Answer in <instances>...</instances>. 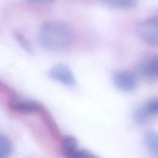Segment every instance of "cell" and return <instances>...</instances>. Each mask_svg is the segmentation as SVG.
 I'll use <instances>...</instances> for the list:
<instances>
[{
	"instance_id": "cell-15",
	"label": "cell",
	"mask_w": 158,
	"mask_h": 158,
	"mask_svg": "<svg viewBox=\"0 0 158 158\" xmlns=\"http://www.w3.org/2000/svg\"><path fill=\"white\" fill-rule=\"evenodd\" d=\"M28 2L32 3H51L53 2L54 0H26Z\"/></svg>"
},
{
	"instance_id": "cell-2",
	"label": "cell",
	"mask_w": 158,
	"mask_h": 158,
	"mask_svg": "<svg viewBox=\"0 0 158 158\" xmlns=\"http://www.w3.org/2000/svg\"><path fill=\"white\" fill-rule=\"evenodd\" d=\"M137 31L139 37L147 44L153 46H157V17H152L141 22L137 27Z\"/></svg>"
},
{
	"instance_id": "cell-6",
	"label": "cell",
	"mask_w": 158,
	"mask_h": 158,
	"mask_svg": "<svg viewBox=\"0 0 158 158\" xmlns=\"http://www.w3.org/2000/svg\"><path fill=\"white\" fill-rule=\"evenodd\" d=\"M8 106L14 111L26 114L38 112L41 109L40 105L36 102L19 99L10 100Z\"/></svg>"
},
{
	"instance_id": "cell-12",
	"label": "cell",
	"mask_w": 158,
	"mask_h": 158,
	"mask_svg": "<svg viewBox=\"0 0 158 158\" xmlns=\"http://www.w3.org/2000/svg\"><path fill=\"white\" fill-rule=\"evenodd\" d=\"M14 36L19 45L22 47V49H24V50H25L29 54H33L34 52H33L31 46L28 40L24 38V36L17 32L15 33Z\"/></svg>"
},
{
	"instance_id": "cell-3",
	"label": "cell",
	"mask_w": 158,
	"mask_h": 158,
	"mask_svg": "<svg viewBox=\"0 0 158 158\" xmlns=\"http://www.w3.org/2000/svg\"><path fill=\"white\" fill-rule=\"evenodd\" d=\"M137 75L141 79L149 82L157 79L158 59L157 56H154L145 59L137 67Z\"/></svg>"
},
{
	"instance_id": "cell-10",
	"label": "cell",
	"mask_w": 158,
	"mask_h": 158,
	"mask_svg": "<svg viewBox=\"0 0 158 158\" xmlns=\"http://www.w3.org/2000/svg\"><path fill=\"white\" fill-rule=\"evenodd\" d=\"M145 140L152 154L156 157H157L158 155L157 135L154 132L148 133L146 135Z\"/></svg>"
},
{
	"instance_id": "cell-9",
	"label": "cell",
	"mask_w": 158,
	"mask_h": 158,
	"mask_svg": "<svg viewBox=\"0 0 158 158\" xmlns=\"http://www.w3.org/2000/svg\"><path fill=\"white\" fill-rule=\"evenodd\" d=\"M78 143L77 140L72 136L66 137L62 144V150L66 156L78 149Z\"/></svg>"
},
{
	"instance_id": "cell-13",
	"label": "cell",
	"mask_w": 158,
	"mask_h": 158,
	"mask_svg": "<svg viewBox=\"0 0 158 158\" xmlns=\"http://www.w3.org/2000/svg\"><path fill=\"white\" fill-rule=\"evenodd\" d=\"M67 158H94L89 152L77 149L66 156Z\"/></svg>"
},
{
	"instance_id": "cell-4",
	"label": "cell",
	"mask_w": 158,
	"mask_h": 158,
	"mask_svg": "<svg viewBox=\"0 0 158 158\" xmlns=\"http://www.w3.org/2000/svg\"><path fill=\"white\" fill-rule=\"evenodd\" d=\"M113 81L116 87L124 92H131L137 86V77L130 71H117L113 76Z\"/></svg>"
},
{
	"instance_id": "cell-1",
	"label": "cell",
	"mask_w": 158,
	"mask_h": 158,
	"mask_svg": "<svg viewBox=\"0 0 158 158\" xmlns=\"http://www.w3.org/2000/svg\"><path fill=\"white\" fill-rule=\"evenodd\" d=\"M74 38L73 31L67 24L59 21L45 22L40 28V45L51 52H60L70 46Z\"/></svg>"
},
{
	"instance_id": "cell-7",
	"label": "cell",
	"mask_w": 158,
	"mask_h": 158,
	"mask_svg": "<svg viewBox=\"0 0 158 158\" xmlns=\"http://www.w3.org/2000/svg\"><path fill=\"white\" fill-rule=\"evenodd\" d=\"M138 0H101V3L109 8L126 9L133 8L138 4Z\"/></svg>"
},
{
	"instance_id": "cell-14",
	"label": "cell",
	"mask_w": 158,
	"mask_h": 158,
	"mask_svg": "<svg viewBox=\"0 0 158 158\" xmlns=\"http://www.w3.org/2000/svg\"><path fill=\"white\" fill-rule=\"evenodd\" d=\"M147 108L153 116L158 113V100L157 98H152L146 103Z\"/></svg>"
},
{
	"instance_id": "cell-11",
	"label": "cell",
	"mask_w": 158,
	"mask_h": 158,
	"mask_svg": "<svg viewBox=\"0 0 158 158\" xmlns=\"http://www.w3.org/2000/svg\"><path fill=\"white\" fill-rule=\"evenodd\" d=\"M11 152L9 141L4 136L0 135V158H7Z\"/></svg>"
},
{
	"instance_id": "cell-8",
	"label": "cell",
	"mask_w": 158,
	"mask_h": 158,
	"mask_svg": "<svg viewBox=\"0 0 158 158\" xmlns=\"http://www.w3.org/2000/svg\"><path fill=\"white\" fill-rule=\"evenodd\" d=\"M153 115L151 114L149 110L145 103L138 107L135 110L134 115L135 121L138 124H143L146 122Z\"/></svg>"
},
{
	"instance_id": "cell-5",
	"label": "cell",
	"mask_w": 158,
	"mask_h": 158,
	"mask_svg": "<svg viewBox=\"0 0 158 158\" xmlns=\"http://www.w3.org/2000/svg\"><path fill=\"white\" fill-rule=\"evenodd\" d=\"M49 77L66 85L72 86L75 84V78L70 68L63 64H59L51 68L48 72Z\"/></svg>"
}]
</instances>
